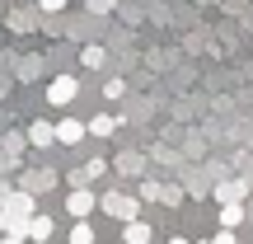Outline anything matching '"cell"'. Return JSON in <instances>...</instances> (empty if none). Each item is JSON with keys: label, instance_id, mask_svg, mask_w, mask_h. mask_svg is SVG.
I'll return each instance as SVG.
<instances>
[{"label": "cell", "instance_id": "cell-17", "mask_svg": "<svg viewBox=\"0 0 253 244\" xmlns=\"http://www.w3.org/2000/svg\"><path fill=\"white\" fill-rule=\"evenodd\" d=\"M0 244H24V240H19V235H5V240H0Z\"/></svg>", "mask_w": 253, "mask_h": 244}, {"label": "cell", "instance_id": "cell-13", "mask_svg": "<svg viewBox=\"0 0 253 244\" xmlns=\"http://www.w3.org/2000/svg\"><path fill=\"white\" fill-rule=\"evenodd\" d=\"M84 66H103V47H84Z\"/></svg>", "mask_w": 253, "mask_h": 244}, {"label": "cell", "instance_id": "cell-20", "mask_svg": "<svg viewBox=\"0 0 253 244\" xmlns=\"http://www.w3.org/2000/svg\"><path fill=\"white\" fill-rule=\"evenodd\" d=\"M169 244H188V240H169Z\"/></svg>", "mask_w": 253, "mask_h": 244}, {"label": "cell", "instance_id": "cell-10", "mask_svg": "<svg viewBox=\"0 0 253 244\" xmlns=\"http://www.w3.org/2000/svg\"><path fill=\"white\" fill-rule=\"evenodd\" d=\"M89 132H94V136H113V132H118V122L103 113V118H94V122H89Z\"/></svg>", "mask_w": 253, "mask_h": 244}, {"label": "cell", "instance_id": "cell-21", "mask_svg": "<svg viewBox=\"0 0 253 244\" xmlns=\"http://www.w3.org/2000/svg\"><path fill=\"white\" fill-rule=\"evenodd\" d=\"M61 5H71V0H61Z\"/></svg>", "mask_w": 253, "mask_h": 244}, {"label": "cell", "instance_id": "cell-16", "mask_svg": "<svg viewBox=\"0 0 253 244\" xmlns=\"http://www.w3.org/2000/svg\"><path fill=\"white\" fill-rule=\"evenodd\" d=\"M38 9H47V14H56V9H61V0H38Z\"/></svg>", "mask_w": 253, "mask_h": 244}, {"label": "cell", "instance_id": "cell-2", "mask_svg": "<svg viewBox=\"0 0 253 244\" xmlns=\"http://www.w3.org/2000/svg\"><path fill=\"white\" fill-rule=\"evenodd\" d=\"M99 207L108 211L113 221H122V226H126V221H136V207H141V202H136V197H126V193H108Z\"/></svg>", "mask_w": 253, "mask_h": 244}, {"label": "cell", "instance_id": "cell-19", "mask_svg": "<svg viewBox=\"0 0 253 244\" xmlns=\"http://www.w3.org/2000/svg\"><path fill=\"white\" fill-rule=\"evenodd\" d=\"M0 235H5V211H0Z\"/></svg>", "mask_w": 253, "mask_h": 244}, {"label": "cell", "instance_id": "cell-8", "mask_svg": "<svg viewBox=\"0 0 253 244\" xmlns=\"http://www.w3.org/2000/svg\"><path fill=\"white\" fill-rule=\"evenodd\" d=\"M28 141H33V146H52L56 141V127L52 122H33V127H28Z\"/></svg>", "mask_w": 253, "mask_h": 244}, {"label": "cell", "instance_id": "cell-6", "mask_svg": "<svg viewBox=\"0 0 253 244\" xmlns=\"http://www.w3.org/2000/svg\"><path fill=\"white\" fill-rule=\"evenodd\" d=\"M150 226L145 221H126V230H122V244H150Z\"/></svg>", "mask_w": 253, "mask_h": 244}, {"label": "cell", "instance_id": "cell-14", "mask_svg": "<svg viewBox=\"0 0 253 244\" xmlns=\"http://www.w3.org/2000/svg\"><path fill=\"white\" fill-rule=\"evenodd\" d=\"M103 169H108V164H103V160H89V164H84V179H99Z\"/></svg>", "mask_w": 253, "mask_h": 244}, {"label": "cell", "instance_id": "cell-12", "mask_svg": "<svg viewBox=\"0 0 253 244\" xmlns=\"http://www.w3.org/2000/svg\"><path fill=\"white\" fill-rule=\"evenodd\" d=\"M244 193H249L244 183H225V188H220L216 197H220V202H239V197H244Z\"/></svg>", "mask_w": 253, "mask_h": 244}, {"label": "cell", "instance_id": "cell-15", "mask_svg": "<svg viewBox=\"0 0 253 244\" xmlns=\"http://www.w3.org/2000/svg\"><path fill=\"white\" fill-rule=\"evenodd\" d=\"M211 244H235V230H225V226H220V230H216V240H211Z\"/></svg>", "mask_w": 253, "mask_h": 244}, {"label": "cell", "instance_id": "cell-1", "mask_svg": "<svg viewBox=\"0 0 253 244\" xmlns=\"http://www.w3.org/2000/svg\"><path fill=\"white\" fill-rule=\"evenodd\" d=\"M0 211H5V235L24 240V226L38 216V202H33V193H9V197L0 202Z\"/></svg>", "mask_w": 253, "mask_h": 244}, {"label": "cell", "instance_id": "cell-11", "mask_svg": "<svg viewBox=\"0 0 253 244\" xmlns=\"http://www.w3.org/2000/svg\"><path fill=\"white\" fill-rule=\"evenodd\" d=\"M71 244H94V230H89V221H75V230H71Z\"/></svg>", "mask_w": 253, "mask_h": 244}, {"label": "cell", "instance_id": "cell-7", "mask_svg": "<svg viewBox=\"0 0 253 244\" xmlns=\"http://www.w3.org/2000/svg\"><path fill=\"white\" fill-rule=\"evenodd\" d=\"M24 240H52V216H33L24 226Z\"/></svg>", "mask_w": 253, "mask_h": 244}, {"label": "cell", "instance_id": "cell-5", "mask_svg": "<svg viewBox=\"0 0 253 244\" xmlns=\"http://www.w3.org/2000/svg\"><path fill=\"white\" fill-rule=\"evenodd\" d=\"M89 132V127H80L75 118H66V122H56V141L61 146H80V136Z\"/></svg>", "mask_w": 253, "mask_h": 244}, {"label": "cell", "instance_id": "cell-18", "mask_svg": "<svg viewBox=\"0 0 253 244\" xmlns=\"http://www.w3.org/2000/svg\"><path fill=\"white\" fill-rule=\"evenodd\" d=\"M9 193H14V188H5V183H0V202H5V197H9Z\"/></svg>", "mask_w": 253, "mask_h": 244}, {"label": "cell", "instance_id": "cell-3", "mask_svg": "<svg viewBox=\"0 0 253 244\" xmlns=\"http://www.w3.org/2000/svg\"><path fill=\"white\" fill-rule=\"evenodd\" d=\"M94 207H99V197H94V193L84 188V183H80V188H75V193H66V211H71L75 221H84V216H89Z\"/></svg>", "mask_w": 253, "mask_h": 244}, {"label": "cell", "instance_id": "cell-4", "mask_svg": "<svg viewBox=\"0 0 253 244\" xmlns=\"http://www.w3.org/2000/svg\"><path fill=\"white\" fill-rule=\"evenodd\" d=\"M75 94H80V80H75V75H56V80L47 85V99L52 103H71Z\"/></svg>", "mask_w": 253, "mask_h": 244}, {"label": "cell", "instance_id": "cell-9", "mask_svg": "<svg viewBox=\"0 0 253 244\" xmlns=\"http://www.w3.org/2000/svg\"><path fill=\"white\" fill-rule=\"evenodd\" d=\"M239 221H244V207H239V202H220V226L235 230Z\"/></svg>", "mask_w": 253, "mask_h": 244}]
</instances>
